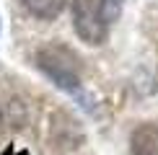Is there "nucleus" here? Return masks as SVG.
<instances>
[{
  "mask_svg": "<svg viewBox=\"0 0 158 155\" xmlns=\"http://www.w3.org/2000/svg\"><path fill=\"white\" fill-rule=\"evenodd\" d=\"M0 155H29V153H26V150H16L13 145H8V147H5V150L0 153Z\"/></svg>",
  "mask_w": 158,
  "mask_h": 155,
  "instance_id": "39448f33",
  "label": "nucleus"
},
{
  "mask_svg": "<svg viewBox=\"0 0 158 155\" xmlns=\"http://www.w3.org/2000/svg\"><path fill=\"white\" fill-rule=\"evenodd\" d=\"M132 155H158V124H137L130 134Z\"/></svg>",
  "mask_w": 158,
  "mask_h": 155,
  "instance_id": "7ed1b4c3",
  "label": "nucleus"
},
{
  "mask_svg": "<svg viewBox=\"0 0 158 155\" xmlns=\"http://www.w3.org/2000/svg\"><path fill=\"white\" fill-rule=\"evenodd\" d=\"M119 3H124V0H119Z\"/></svg>",
  "mask_w": 158,
  "mask_h": 155,
  "instance_id": "423d86ee",
  "label": "nucleus"
},
{
  "mask_svg": "<svg viewBox=\"0 0 158 155\" xmlns=\"http://www.w3.org/2000/svg\"><path fill=\"white\" fill-rule=\"evenodd\" d=\"M34 62L57 88L78 96V90H81V60L70 47H65L60 42H49L36 52Z\"/></svg>",
  "mask_w": 158,
  "mask_h": 155,
  "instance_id": "f257e3e1",
  "label": "nucleus"
},
{
  "mask_svg": "<svg viewBox=\"0 0 158 155\" xmlns=\"http://www.w3.org/2000/svg\"><path fill=\"white\" fill-rule=\"evenodd\" d=\"M73 29L91 47L106 42L109 23L104 18L101 0H73Z\"/></svg>",
  "mask_w": 158,
  "mask_h": 155,
  "instance_id": "f03ea898",
  "label": "nucleus"
},
{
  "mask_svg": "<svg viewBox=\"0 0 158 155\" xmlns=\"http://www.w3.org/2000/svg\"><path fill=\"white\" fill-rule=\"evenodd\" d=\"M21 5L31 13L34 18H42V21H52L65 10L68 0H21Z\"/></svg>",
  "mask_w": 158,
  "mask_h": 155,
  "instance_id": "20e7f679",
  "label": "nucleus"
}]
</instances>
